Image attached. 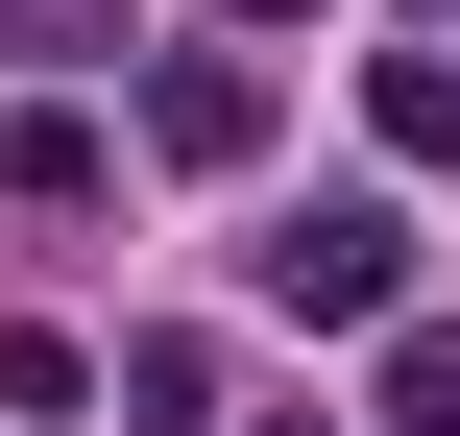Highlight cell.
<instances>
[{
	"mask_svg": "<svg viewBox=\"0 0 460 436\" xmlns=\"http://www.w3.org/2000/svg\"><path fill=\"white\" fill-rule=\"evenodd\" d=\"M267 316H291V340H364V316H412V218H388V194H315V218L267 243Z\"/></svg>",
	"mask_w": 460,
	"mask_h": 436,
	"instance_id": "1",
	"label": "cell"
},
{
	"mask_svg": "<svg viewBox=\"0 0 460 436\" xmlns=\"http://www.w3.org/2000/svg\"><path fill=\"white\" fill-rule=\"evenodd\" d=\"M146 146H170V170H243V146H267V73H243V49H170V73H146Z\"/></svg>",
	"mask_w": 460,
	"mask_h": 436,
	"instance_id": "2",
	"label": "cell"
},
{
	"mask_svg": "<svg viewBox=\"0 0 460 436\" xmlns=\"http://www.w3.org/2000/svg\"><path fill=\"white\" fill-rule=\"evenodd\" d=\"M0 194H24V218H73V194H97V121H73V97H49V121H0Z\"/></svg>",
	"mask_w": 460,
	"mask_h": 436,
	"instance_id": "3",
	"label": "cell"
},
{
	"mask_svg": "<svg viewBox=\"0 0 460 436\" xmlns=\"http://www.w3.org/2000/svg\"><path fill=\"white\" fill-rule=\"evenodd\" d=\"M364 121H388V146L437 170V146H460V73H437V49H388V73H364Z\"/></svg>",
	"mask_w": 460,
	"mask_h": 436,
	"instance_id": "4",
	"label": "cell"
},
{
	"mask_svg": "<svg viewBox=\"0 0 460 436\" xmlns=\"http://www.w3.org/2000/svg\"><path fill=\"white\" fill-rule=\"evenodd\" d=\"M388 436H460V316H412V340H388Z\"/></svg>",
	"mask_w": 460,
	"mask_h": 436,
	"instance_id": "5",
	"label": "cell"
},
{
	"mask_svg": "<svg viewBox=\"0 0 460 436\" xmlns=\"http://www.w3.org/2000/svg\"><path fill=\"white\" fill-rule=\"evenodd\" d=\"M243 24H315V0H243Z\"/></svg>",
	"mask_w": 460,
	"mask_h": 436,
	"instance_id": "6",
	"label": "cell"
},
{
	"mask_svg": "<svg viewBox=\"0 0 460 436\" xmlns=\"http://www.w3.org/2000/svg\"><path fill=\"white\" fill-rule=\"evenodd\" d=\"M291 436H340V413H291Z\"/></svg>",
	"mask_w": 460,
	"mask_h": 436,
	"instance_id": "7",
	"label": "cell"
}]
</instances>
